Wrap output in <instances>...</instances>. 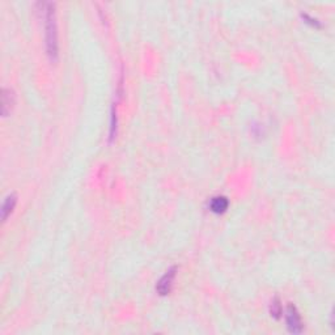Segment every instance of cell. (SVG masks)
<instances>
[{"label":"cell","mask_w":335,"mask_h":335,"mask_svg":"<svg viewBox=\"0 0 335 335\" xmlns=\"http://www.w3.org/2000/svg\"><path fill=\"white\" fill-rule=\"evenodd\" d=\"M41 11L43 12L45 20V41H46V53L51 63L58 60L59 43H58V24H56V13L55 4L39 3Z\"/></svg>","instance_id":"6da1fadb"},{"label":"cell","mask_w":335,"mask_h":335,"mask_svg":"<svg viewBox=\"0 0 335 335\" xmlns=\"http://www.w3.org/2000/svg\"><path fill=\"white\" fill-rule=\"evenodd\" d=\"M285 322H287V328H288L289 333H292V334H300L304 329L300 313L293 304H288V307L285 309Z\"/></svg>","instance_id":"7a4b0ae2"},{"label":"cell","mask_w":335,"mask_h":335,"mask_svg":"<svg viewBox=\"0 0 335 335\" xmlns=\"http://www.w3.org/2000/svg\"><path fill=\"white\" fill-rule=\"evenodd\" d=\"M175 274H177V267L173 266L170 269L168 270L167 273L161 277V279L157 281L156 284V292L160 295V296H167L169 295L171 291V287H173V281H174Z\"/></svg>","instance_id":"3957f363"},{"label":"cell","mask_w":335,"mask_h":335,"mask_svg":"<svg viewBox=\"0 0 335 335\" xmlns=\"http://www.w3.org/2000/svg\"><path fill=\"white\" fill-rule=\"evenodd\" d=\"M228 206H229V200H228L225 196H223V195L214 196V198H211L210 202H208V208H210V211L216 215L224 214V212L228 210Z\"/></svg>","instance_id":"277c9868"},{"label":"cell","mask_w":335,"mask_h":335,"mask_svg":"<svg viewBox=\"0 0 335 335\" xmlns=\"http://www.w3.org/2000/svg\"><path fill=\"white\" fill-rule=\"evenodd\" d=\"M13 105H15L13 90L4 88L3 94H1V114H3V117H8V114L11 113Z\"/></svg>","instance_id":"5b68a950"},{"label":"cell","mask_w":335,"mask_h":335,"mask_svg":"<svg viewBox=\"0 0 335 335\" xmlns=\"http://www.w3.org/2000/svg\"><path fill=\"white\" fill-rule=\"evenodd\" d=\"M16 203H17V195L15 193H12L4 199L3 207H1V219H3V222H7L8 216L12 214V211L15 210Z\"/></svg>","instance_id":"8992f818"},{"label":"cell","mask_w":335,"mask_h":335,"mask_svg":"<svg viewBox=\"0 0 335 335\" xmlns=\"http://www.w3.org/2000/svg\"><path fill=\"white\" fill-rule=\"evenodd\" d=\"M117 129H118V121H117V113L115 110L112 109V117H110V133H109V141H113L115 135H117Z\"/></svg>","instance_id":"52a82bcc"},{"label":"cell","mask_w":335,"mask_h":335,"mask_svg":"<svg viewBox=\"0 0 335 335\" xmlns=\"http://www.w3.org/2000/svg\"><path fill=\"white\" fill-rule=\"evenodd\" d=\"M270 313H271V316H273L275 320H279V318L281 317L283 309H281V305H280L279 299H274L273 300V303H271V305H270Z\"/></svg>","instance_id":"ba28073f"},{"label":"cell","mask_w":335,"mask_h":335,"mask_svg":"<svg viewBox=\"0 0 335 335\" xmlns=\"http://www.w3.org/2000/svg\"><path fill=\"white\" fill-rule=\"evenodd\" d=\"M301 17L305 20V23H308V24H310L312 27H316V28H320L321 27V23L318 21V20H316V19H313V17H310L309 15H307V13H303L301 15Z\"/></svg>","instance_id":"9c48e42d"}]
</instances>
